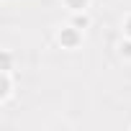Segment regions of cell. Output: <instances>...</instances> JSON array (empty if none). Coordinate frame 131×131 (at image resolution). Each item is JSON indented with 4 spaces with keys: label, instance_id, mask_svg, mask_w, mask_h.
<instances>
[{
    "label": "cell",
    "instance_id": "cell-2",
    "mask_svg": "<svg viewBox=\"0 0 131 131\" xmlns=\"http://www.w3.org/2000/svg\"><path fill=\"white\" fill-rule=\"evenodd\" d=\"M10 88H13V85H10V72L3 70V75H0V100H3V103L10 98V93H13Z\"/></svg>",
    "mask_w": 131,
    "mask_h": 131
},
{
    "label": "cell",
    "instance_id": "cell-3",
    "mask_svg": "<svg viewBox=\"0 0 131 131\" xmlns=\"http://www.w3.org/2000/svg\"><path fill=\"white\" fill-rule=\"evenodd\" d=\"M72 26H75V28H80V31H85V28L90 26V16H88L85 10L75 13V18H72Z\"/></svg>",
    "mask_w": 131,
    "mask_h": 131
},
{
    "label": "cell",
    "instance_id": "cell-5",
    "mask_svg": "<svg viewBox=\"0 0 131 131\" xmlns=\"http://www.w3.org/2000/svg\"><path fill=\"white\" fill-rule=\"evenodd\" d=\"M121 57H131V39H126V41H121Z\"/></svg>",
    "mask_w": 131,
    "mask_h": 131
},
{
    "label": "cell",
    "instance_id": "cell-4",
    "mask_svg": "<svg viewBox=\"0 0 131 131\" xmlns=\"http://www.w3.org/2000/svg\"><path fill=\"white\" fill-rule=\"evenodd\" d=\"M88 3L90 0H64V5H67L72 13H80V10H88Z\"/></svg>",
    "mask_w": 131,
    "mask_h": 131
},
{
    "label": "cell",
    "instance_id": "cell-1",
    "mask_svg": "<svg viewBox=\"0 0 131 131\" xmlns=\"http://www.w3.org/2000/svg\"><path fill=\"white\" fill-rule=\"evenodd\" d=\"M57 39H59V44H62V46L75 49V46L80 44V39H82V31H80V28H75V26L70 23L67 28H62V31H59V36H57Z\"/></svg>",
    "mask_w": 131,
    "mask_h": 131
},
{
    "label": "cell",
    "instance_id": "cell-6",
    "mask_svg": "<svg viewBox=\"0 0 131 131\" xmlns=\"http://www.w3.org/2000/svg\"><path fill=\"white\" fill-rule=\"evenodd\" d=\"M123 34H126V39H131V16H128L126 23H123Z\"/></svg>",
    "mask_w": 131,
    "mask_h": 131
}]
</instances>
